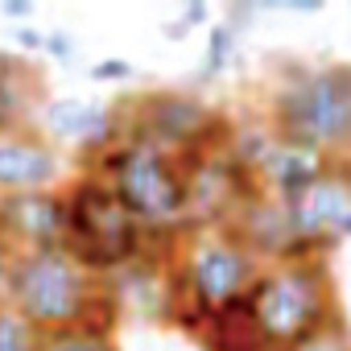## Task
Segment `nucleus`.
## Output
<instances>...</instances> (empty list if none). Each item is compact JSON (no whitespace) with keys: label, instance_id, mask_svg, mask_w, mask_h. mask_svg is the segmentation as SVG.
Listing matches in <instances>:
<instances>
[{"label":"nucleus","instance_id":"obj_16","mask_svg":"<svg viewBox=\"0 0 351 351\" xmlns=\"http://www.w3.org/2000/svg\"><path fill=\"white\" fill-rule=\"evenodd\" d=\"M136 71H132V62H124V58H99L91 71H87V79L91 83H128Z\"/></svg>","mask_w":351,"mask_h":351},{"label":"nucleus","instance_id":"obj_7","mask_svg":"<svg viewBox=\"0 0 351 351\" xmlns=\"http://www.w3.org/2000/svg\"><path fill=\"white\" fill-rule=\"evenodd\" d=\"M116 112H120V136L149 141L182 161L223 149L236 132V124L215 104L191 91H145L132 104H116Z\"/></svg>","mask_w":351,"mask_h":351},{"label":"nucleus","instance_id":"obj_13","mask_svg":"<svg viewBox=\"0 0 351 351\" xmlns=\"http://www.w3.org/2000/svg\"><path fill=\"white\" fill-rule=\"evenodd\" d=\"M236 46H240V29L228 25V21H215L211 34H207V54H203V75H199V79H203V83H207V79H219V75L232 66Z\"/></svg>","mask_w":351,"mask_h":351},{"label":"nucleus","instance_id":"obj_19","mask_svg":"<svg viewBox=\"0 0 351 351\" xmlns=\"http://www.w3.org/2000/svg\"><path fill=\"white\" fill-rule=\"evenodd\" d=\"M0 17H9V21L34 17V0H0Z\"/></svg>","mask_w":351,"mask_h":351},{"label":"nucleus","instance_id":"obj_6","mask_svg":"<svg viewBox=\"0 0 351 351\" xmlns=\"http://www.w3.org/2000/svg\"><path fill=\"white\" fill-rule=\"evenodd\" d=\"M265 261L223 223L178 236L169 265V302H186L203 314H228L248 302Z\"/></svg>","mask_w":351,"mask_h":351},{"label":"nucleus","instance_id":"obj_12","mask_svg":"<svg viewBox=\"0 0 351 351\" xmlns=\"http://www.w3.org/2000/svg\"><path fill=\"white\" fill-rule=\"evenodd\" d=\"M38 351H120V339L112 326H71V330L42 335Z\"/></svg>","mask_w":351,"mask_h":351},{"label":"nucleus","instance_id":"obj_1","mask_svg":"<svg viewBox=\"0 0 351 351\" xmlns=\"http://www.w3.org/2000/svg\"><path fill=\"white\" fill-rule=\"evenodd\" d=\"M9 306L34 322L42 335L71 330V326H112L120 318V298L108 277L91 273L66 248L21 252L13 273Z\"/></svg>","mask_w":351,"mask_h":351},{"label":"nucleus","instance_id":"obj_2","mask_svg":"<svg viewBox=\"0 0 351 351\" xmlns=\"http://www.w3.org/2000/svg\"><path fill=\"white\" fill-rule=\"evenodd\" d=\"M83 169L112 186L120 207L145 232L182 236L186 207H191V173H186L182 157H173V153H165L149 141L120 136L99 157H91Z\"/></svg>","mask_w":351,"mask_h":351},{"label":"nucleus","instance_id":"obj_14","mask_svg":"<svg viewBox=\"0 0 351 351\" xmlns=\"http://www.w3.org/2000/svg\"><path fill=\"white\" fill-rule=\"evenodd\" d=\"M38 347H42V330L25 322L13 306H0V351H38Z\"/></svg>","mask_w":351,"mask_h":351},{"label":"nucleus","instance_id":"obj_3","mask_svg":"<svg viewBox=\"0 0 351 351\" xmlns=\"http://www.w3.org/2000/svg\"><path fill=\"white\" fill-rule=\"evenodd\" d=\"M244 310L252 318V330H256L261 347H273V351H289L302 339L318 335L322 326L343 322L326 256L265 265V273L256 277Z\"/></svg>","mask_w":351,"mask_h":351},{"label":"nucleus","instance_id":"obj_22","mask_svg":"<svg viewBox=\"0 0 351 351\" xmlns=\"http://www.w3.org/2000/svg\"><path fill=\"white\" fill-rule=\"evenodd\" d=\"M186 34H191V25H186L182 17H178V21H169V25H165V38H169V42H186Z\"/></svg>","mask_w":351,"mask_h":351},{"label":"nucleus","instance_id":"obj_4","mask_svg":"<svg viewBox=\"0 0 351 351\" xmlns=\"http://www.w3.org/2000/svg\"><path fill=\"white\" fill-rule=\"evenodd\" d=\"M269 128L322 157H351V66H306L281 75L269 95Z\"/></svg>","mask_w":351,"mask_h":351},{"label":"nucleus","instance_id":"obj_8","mask_svg":"<svg viewBox=\"0 0 351 351\" xmlns=\"http://www.w3.org/2000/svg\"><path fill=\"white\" fill-rule=\"evenodd\" d=\"M289 228L306 256H326L351 232V157H330L318 178L285 203Z\"/></svg>","mask_w":351,"mask_h":351},{"label":"nucleus","instance_id":"obj_21","mask_svg":"<svg viewBox=\"0 0 351 351\" xmlns=\"http://www.w3.org/2000/svg\"><path fill=\"white\" fill-rule=\"evenodd\" d=\"M17 46H21V50H46V34H38V29H17Z\"/></svg>","mask_w":351,"mask_h":351},{"label":"nucleus","instance_id":"obj_20","mask_svg":"<svg viewBox=\"0 0 351 351\" xmlns=\"http://www.w3.org/2000/svg\"><path fill=\"white\" fill-rule=\"evenodd\" d=\"M207 17H211V9H207V5H203V0H191V5H186V9H182V21H186V25H191V29H195V25H203V21H207Z\"/></svg>","mask_w":351,"mask_h":351},{"label":"nucleus","instance_id":"obj_11","mask_svg":"<svg viewBox=\"0 0 351 351\" xmlns=\"http://www.w3.org/2000/svg\"><path fill=\"white\" fill-rule=\"evenodd\" d=\"M0 236H5L17 252L62 248V240H66V207H62V191L9 195V199H0Z\"/></svg>","mask_w":351,"mask_h":351},{"label":"nucleus","instance_id":"obj_9","mask_svg":"<svg viewBox=\"0 0 351 351\" xmlns=\"http://www.w3.org/2000/svg\"><path fill=\"white\" fill-rule=\"evenodd\" d=\"M62 178H66L62 149L50 136H42L34 124L0 132V199L58 191Z\"/></svg>","mask_w":351,"mask_h":351},{"label":"nucleus","instance_id":"obj_5","mask_svg":"<svg viewBox=\"0 0 351 351\" xmlns=\"http://www.w3.org/2000/svg\"><path fill=\"white\" fill-rule=\"evenodd\" d=\"M62 207H66V240L62 248L83 261L99 277H116L141 256H149L161 240V232H145L112 195V186L95 173L79 169L75 178L62 186Z\"/></svg>","mask_w":351,"mask_h":351},{"label":"nucleus","instance_id":"obj_15","mask_svg":"<svg viewBox=\"0 0 351 351\" xmlns=\"http://www.w3.org/2000/svg\"><path fill=\"white\" fill-rule=\"evenodd\" d=\"M289 351H351V330H347L343 322H330V326H322L318 335L302 339V343L289 347Z\"/></svg>","mask_w":351,"mask_h":351},{"label":"nucleus","instance_id":"obj_18","mask_svg":"<svg viewBox=\"0 0 351 351\" xmlns=\"http://www.w3.org/2000/svg\"><path fill=\"white\" fill-rule=\"evenodd\" d=\"M46 54L58 58V62L71 58V54H75V38H71L66 29H50V34H46Z\"/></svg>","mask_w":351,"mask_h":351},{"label":"nucleus","instance_id":"obj_17","mask_svg":"<svg viewBox=\"0 0 351 351\" xmlns=\"http://www.w3.org/2000/svg\"><path fill=\"white\" fill-rule=\"evenodd\" d=\"M17 248L0 236V306H9V293H13V273H17Z\"/></svg>","mask_w":351,"mask_h":351},{"label":"nucleus","instance_id":"obj_23","mask_svg":"<svg viewBox=\"0 0 351 351\" xmlns=\"http://www.w3.org/2000/svg\"><path fill=\"white\" fill-rule=\"evenodd\" d=\"M5 128H17V124H13V116H9V104H5V95H0V132H5Z\"/></svg>","mask_w":351,"mask_h":351},{"label":"nucleus","instance_id":"obj_10","mask_svg":"<svg viewBox=\"0 0 351 351\" xmlns=\"http://www.w3.org/2000/svg\"><path fill=\"white\" fill-rule=\"evenodd\" d=\"M38 132L50 136L58 149H79L83 161L99 157L108 145L120 141V112L116 104H95L83 95H62V99H46L38 112Z\"/></svg>","mask_w":351,"mask_h":351}]
</instances>
